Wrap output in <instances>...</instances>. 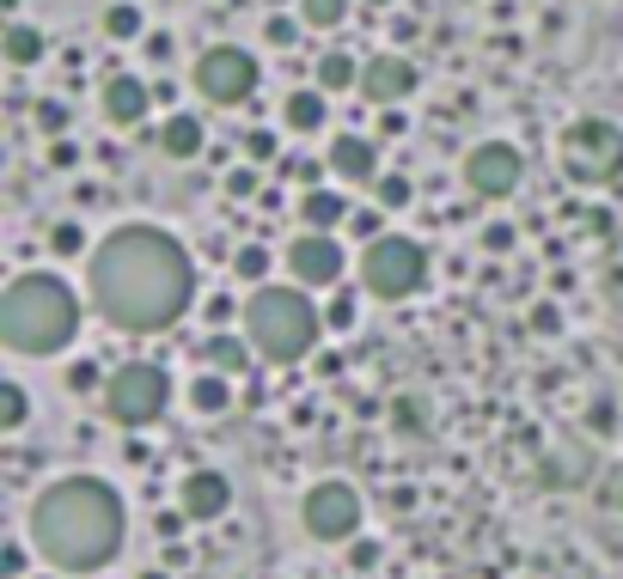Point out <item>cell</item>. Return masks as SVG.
I'll return each instance as SVG.
<instances>
[{
    "mask_svg": "<svg viewBox=\"0 0 623 579\" xmlns=\"http://www.w3.org/2000/svg\"><path fill=\"white\" fill-rule=\"evenodd\" d=\"M86 287H93V305L117 329L147 336V329H172L184 317L196 275H190V256L172 232H160V226H117L93 251V263H86Z\"/></svg>",
    "mask_w": 623,
    "mask_h": 579,
    "instance_id": "1",
    "label": "cell"
},
{
    "mask_svg": "<svg viewBox=\"0 0 623 579\" xmlns=\"http://www.w3.org/2000/svg\"><path fill=\"white\" fill-rule=\"evenodd\" d=\"M31 543L62 573H98L122 549V501L98 476L50 482L31 506Z\"/></svg>",
    "mask_w": 623,
    "mask_h": 579,
    "instance_id": "2",
    "label": "cell"
},
{
    "mask_svg": "<svg viewBox=\"0 0 623 579\" xmlns=\"http://www.w3.org/2000/svg\"><path fill=\"white\" fill-rule=\"evenodd\" d=\"M80 329V299L67 293V281L55 275H19L13 287L0 293V342L13 354H62Z\"/></svg>",
    "mask_w": 623,
    "mask_h": 579,
    "instance_id": "3",
    "label": "cell"
},
{
    "mask_svg": "<svg viewBox=\"0 0 623 579\" xmlns=\"http://www.w3.org/2000/svg\"><path fill=\"white\" fill-rule=\"evenodd\" d=\"M245 329H251V348L276 367H300L319 348V312L293 287H257L245 305Z\"/></svg>",
    "mask_w": 623,
    "mask_h": 579,
    "instance_id": "4",
    "label": "cell"
},
{
    "mask_svg": "<svg viewBox=\"0 0 623 579\" xmlns=\"http://www.w3.org/2000/svg\"><path fill=\"white\" fill-rule=\"evenodd\" d=\"M562 172L574 184H611L623 177V129L605 117H581L562 134Z\"/></svg>",
    "mask_w": 623,
    "mask_h": 579,
    "instance_id": "5",
    "label": "cell"
},
{
    "mask_svg": "<svg viewBox=\"0 0 623 579\" xmlns=\"http://www.w3.org/2000/svg\"><path fill=\"white\" fill-rule=\"evenodd\" d=\"M361 281H367V293H379V299H410V293L428 281L422 244H416V238H404V232L373 238L367 256H361Z\"/></svg>",
    "mask_w": 623,
    "mask_h": 579,
    "instance_id": "6",
    "label": "cell"
},
{
    "mask_svg": "<svg viewBox=\"0 0 623 579\" xmlns=\"http://www.w3.org/2000/svg\"><path fill=\"white\" fill-rule=\"evenodd\" d=\"M165 396H172V379L160 367H147V360H129L105 379V415L122 427H147L165 415Z\"/></svg>",
    "mask_w": 623,
    "mask_h": 579,
    "instance_id": "7",
    "label": "cell"
},
{
    "mask_svg": "<svg viewBox=\"0 0 623 579\" xmlns=\"http://www.w3.org/2000/svg\"><path fill=\"white\" fill-rule=\"evenodd\" d=\"M196 92L208 98V105H245V98L257 92V62L251 50H239V43H214L208 55L196 62Z\"/></svg>",
    "mask_w": 623,
    "mask_h": 579,
    "instance_id": "8",
    "label": "cell"
},
{
    "mask_svg": "<svg viewBox=\"0 0 623 579\" xmlns=\"http://www.w3.org/2000/svg\"><path fill=\"white\" fill-rule=\"evenodd\" d=\"M305 531L319 543H348L361 531V494L348 482H319L312 494H305Z\"/></svg>",
    "mask_w": 623,
    "mask_h": 579,
    "instance_id": "9",
    "label": "cell"
},
{
    "mask_svg": "<svg viewBox=\"0 0 623 579\" xmlns=\"http://www.w3.org/2000/svg\"><path fill=\"white\" fill-rule=\"evenodd\" d=\"M464 184L477 189V196H514V184H519V153H514L507 141L471 146V159H464Z\"/></svg>",
    "mask_w": 623,
    "mask_h": 579,
    "instance_id": "10",
    "label": "cell"
},
{
    "mask_svg": "<svg viewBox=\"0 0 623 579\" xmlns=\"http://www.w3.org/2000/svg\"><path fill=\"white\" fill-rule=\"evenodd\" d=\"M288 269L300 287H331V281H343V244L331 232H305V238H293Z\"/></svg>",
    "mask_w": 623,
    "mask_h": 579,
    "instance_id": "11",
    "label": "cell"
},
{
    "mask_svg": "<svg viewBox=\"0 0 623 579\" xmlns=\"http://www.w3.org/2000/svg\"><path fill=\"white\" fill-rule=\"evenodd\" d=\"M416 92V67L404 62V55H373L367 67H361V98H367V105H398V98H410Z\"/></svg>",
    "mask_w": 623,
    "mask_h": 579,
    "instance_id": "12",
    "label": "cell"
},
{
    "mask_svg": "<svg viewBox=\"0 0 623 579\" xmlns=\"http://www.w3.org/2000/svg\"><path fill=\"white\" fill-rule=\"evenodd\" d=\"M178 501H184V518L208 525V518H226V506H233V482H226L221 470H190Z\"/></svg>",
    "mask_w": 623,
    "mask_h": 579,
    "instance_id": "13",
    "label": "cell"
},
{
    "mask_svg": "<svg viewBox=\"0 0 623 579\" xmlns=\"http://www.w3.org/2000/svg\"><path fill=\"white\" fill-rule=\"evenodd\" d=\"M324 165H331L343 184H379V146H373L367 134H343Z\"/></svg>",
    "mask_w": 623,
    "mask_h": 579,
    "instance_id": "14",
    "label": "cell"
},
{
    "mask_svg": "<svg viewBox=\"0 0 623 579\" xmlns=\"http://www.w3.org/2000/svg\"><path fill=\"white\" fill-rule=\"evenodd\" d=\"M147 105H153V98H147V86L135 74H110L105 79V117L110 122L135 129V122H147Z\"/></svg>",
    "mask_w": 623,
    "mask_h": 579,
    "instance_id": "15",
    "label": "cell"
},
{
    "mask_svg": "<svg viewBox=\"0 0 623 579\" xmlns=\"http://www.w3.org/2000/svg\"><path fill=\"white\" fill-rule=\"evenodd\" d=\"M300 220H305V232H331V226L348 220V196H336V189L312 184V189L300 196Z\"/></svg>",
    "mask_w": 623,
    "mask_h": 579,
    "instance_id": "16",
    "label": "cell"
},
{
    "mask_svg": "<svg viewBox=\"0 0 623 579\" xmlns=\"http://www.w3.org/2000/svg\"><path fill=\"white\" fill-rule=\"evenodd\" d=\"M251 354L257 348L245 342V336H208V342H202V360H208V372H226V379H239V372H251Z\"/></svg>",
    "mask_w": 623,
    "mask_h": 579,
    "instance_id": "17",
    "label": "cell"
},
{
    "mask_svg": "<svg viewBox=\"0 0 623 579\" xmlns=\"http://www.w3.org/2000/svg\"><path fill=\"white\" fill-rule=\"evenodd\" d=\"M160 146L172 159H196L202 146H208V134H202V122L190 117V110H178V117H165V129H160Z\"/></svg>",
    "mask_w": 623,
    "mask_h": 579,
    "instance_id": "18",
    "label": "cell"
},
{
    "mask_svg": "<svg viewBox=\"0 0 623 579\" xmlns=\"http://www.w3.org/2000/svg\"><path fill=\"white\" fill-rule=\"evenodd\" d=\"M324 92H288V105H281V122H288L293 134H319L324 129Z\"/></svg>",
    "mask_w": 623,
    "mask_h": 579,
    "instance_id": "19",
    "label": "cell"
},
{
    "mask_svg": "<svg viewBox=\"0 0 623 579\" xmlns=\"http://www.w3.org/2000/svg\"><path fill=\"white\" fill-rule=\"evenodd\" d=\"M190 408H196V415H226V408H233L226 372H196V379H190Z\"/></svg>",
    "mask_w": 623,
    "mask_h": 579,
    "instance_id": "20",
    "label": "cell"
},
{
    "mask_svg": "<svg viewBox=\"0 0 623 579\" xmlns=\"http://www.w3.org/2000/svg\"><path fill=\"white\" fill-rule=\"evenodd\" d=\"M348 86H361V67L348 50H324L319 55V92H348Z\"/></svg>",
    "mask_w": 623,
    "mask_h": 579,
    "instance_id": "21",
    "label": "cell"
},
{
    "mask_svg": "<svg viewBox=\"0 0 623 579\" xmlns=\"http://www.w3.org/2000/svg\"><path fill=\"white\" fill-rule=\"evenodd\" d=\"M7 62H13V67L43 62V31L37 25H13V31H7Z\"/></svg>",
    "mask_w": 623,
    "mask_h": 579,
    "instance_id": "22",
    "label": "cell"
},
{
    "mask_svg": "<svg viewBox=\"0 0 623 579\" xmlns=\"http://www.w3.org/2000/svg\"><path fill=\"white\" fill-rule=\"evenodd\" d=\"M348 19V0H300V25L312 31H336Z\"/></svg>",
    "mask_w": 623,
    "mask_h": 579,
    "instance_id": "23",
    "label": "cell"
},
{
    "mask_svg": "<svg viewBox=\"0 0 623 579\" xmlns=\"http://www.w3.org/2000/svg\"><path fill=\"white\" fill-rule=\"evenodd\" d=\"M25 415H31V403H25V384H0V434H19L25 427Z\"/></svg>",
    "mask_w": 623,
    "mask_h": 579,
    "instance_id": "24",
    "label": "cell"
},
{
    "mask_svg": "<svg viewBox=\"0 0 623 579\" xmlns=\"http://www.w3.org/2000/svg\"><path fill=\"white\" fill-rule=\"evenodd\" d=\"M105 31L110 37H141V7H135V0H117L105 13Z\"/></svg>",
    "mask_w": 623,
    "mask_h": 579,
    "instance_id": "25",
    "label": "cell"
},
{
    "mask_svg": "<svg viewBox=\"0 0 623 579\" xmlns=\"http://www.w3.org/2000/svg\"><path fill=\"white\" fill-rule=\"evenodd\" d=\"M233 269H239V281H257V287H264V275H269V251H264V244H245V251L233 256Z\"/></svg>",
    "mask_w": 623,
    "mask_h": 579,
    "instance_id": "26",
    "label": "cell"
},
{
    "mask_svg": "<svg viewBox=\"0 0 623 579\" xmlns=\"http://www.w3.org/2000/svg\"><path fill=\"white\" fill-rule=\"evenodd\" d=\"M373 189H379V208H410V201H416L410 177H379Z\"/></svg>",
    "mask_w": 623,
    "mask_h": 579,
    "instance_id": "27",
    "label": "cell"
},
{
    "mask_svg": "<svg viewBox=\"0 0 623 579\" xmlns=\"http://www.w3.org/2000/svg\"><path fill=\"white\" fill-rule=\"evenodd\" d=\"M50 251H55V256H80V251H86V232H80L74 220H62V226L50 232Z\"/></svg>",
    "mask_w": 623,
    "mask_h": 579,
    "instance_id": "28",
    "label": "cell"
},
{
    "mask_svg": "<svg viewBox=\"0 0 623 579\" xmlns=\"http://www.w3.org/2000/svg\"><path fill=\"white\" fill-rule=\"evenodd\" d=\"M324 324L331 329H355V293H336V299L324 305Z\"/></svg>",
    "mask_w": 623,
    "mask_h": 579,
    "instance_id": "29",
    "label": "cell"
},
{
    "mask_svg": "<svg viewBox=\"0 0 623 579\" xmlns=\"http://www.w3.org/2000/svg\"><path fill=\"white\" fill-rule=\"evenodd\" d=\"M37 129H43V134H62V129H67V105L43 98V105H37Z\"/></svg>",
    "mask_w": 623,
    "mask_h": 579,
    "instance_id": "30",
    "label": "cell"
},
{
    "mask_svg": "<svg viewBox=\"0 0 623 579\" xmlns=\"http://www.w3.org/2000/svg\"><path fill=\"white\" fill-rule=\"evenodd\" d=\"M245 159H276V134L251 129V134H245Z\"/></svg>",
    "mask_w": 623,
    "mask_h": 579,
    "instance_id": "31",
    "label": "cell"
},
{
    "mask_svg": "<svg viewBox=\"0 0 623 579\" xmlns=\"http://www.w3.org/2000/svg\"><path fill=\"white\" fill-rule=\"evenodd\" d=\"M50 165H55V172H67V165H80V146L55 134V141H50Z\"/></svg>",
    "mask_w": 623,
    "mask_h": 579,
    "instance_id": "32",
    "label": "cell"
},
{
    "mask_svg": "<svg viewBox=\"0 0 623 579\" xmlns=\"http://www.w3.org/2000/svg\"><path fill=\"white\" fill-rule=\"evenodd\" d=\"M348 561H355L361 573H367V567H379V543H367V537H361V543H348Z\"/></svg>",
    "mask_w": 623,
    "mask_h": 579,
    "instance_id": "33",
    "label": "cell"
},
{
    "mask_svg": "<svg viewBox=\"0 0 623 579\" xmlns=\"http://www.w3.org/2000/svg\"><path fill=\"white\" fill-rule=\"evenodd\" d=\"M226 196H257V172H251V165H245V172H233V177H226Z\"/></svg>",
    "mask_w": 623,
    "mask_h": 579,
    "instance_id": "34",
    "label": "cell"
},
{
    "mask_svg": "<svg viewBox=\"0 0 623 579\" xmlns=\"http://www.w3.org/2000/svg\"><path fill=\"white\" fill-rule=\"evenodd\" d=\"M293 37H300V25H293V19H269V43H276V50H288Z\"/></svg>",
    "mask_w": 623,
    "mask_h": 579,
    "instance_id": "35",
    "label": "cell"
},
{
    "mask_svg": "<svg viewBox=\"0 0 623 579\" xmlns=\"http://www.w3.org/2000/svg\"><path fill=\"white\" fill-rule=\"evenodd\" d=\"M483 244H490V251H514V226H490V232H483Z\"/></svg>",
    "mask_w": 623,
    "mask_h": 579,
    "instance_id": "36",
    "label": "cell"
},
{
    "mask_svg": "<svg viewBox=\"0 0 623 579\" xmlns=\"http://www.w3.org/2000/svg\"><path fill=\"white\" fill-rule=\"evenodd\" d=\"M0 567H7V579H19V573H25V549H19V543H13V549L0 555Z\"/></svg>",
    "mask_w": 623,
    "mask_h": 579,
    "instance_id": "37",
    "label": "cell"
},
{
    "mask_svg": "<svg viewBox=\"0 0 623 579\" xmlns=\"http://www.w3.org/2000/svg\"><path fill=\"white\" fill-rule=\"evenodd\" d=\"M379 134H404V117H398V105H385V110H379Z\"/></svg>",
    "mask_w": 623,
    "mask_h": 579,
    "instance_id": "38",
    "label": "cell"
},
{
    "mask_svg": "<svg viewBox=\"0 0 623 579\" xmlns=\"http://www.w3.org/2000/svg\"><path fill=\"white\" fill-rule=\"evenodd\" d=\"M67 384H74V391H93V384H98V367H74V379H67Z\"/></svg>",
    "mask_w": 623,
    "mask_h": 579,
    "instance_id": "39",
    "label": "cell"
},
{
    "mask_svg": "<svg viewBox=\"0 0 623 579\" xmlns=\"http://www.w3.org/2000/svg\"><path fill=\"white\" fill-rule=\"evenodd\" d=\"M208 317H214V324H221V317H233V299H226V293H214V299H208Z\"/></svg>",
    "mask_w": 623,
    "mask_h": 579,
    "instance_id": "40",
    "label": "cell"
},
{
    "mask_svg": "<svg viewBox=\"0 0 623 579\" xmlns=\"http://www.w3.org/2000/svg\"><path fill=\"white\" fill-rule=\"evenodd\" d=\"M367 7H391V0H367Z\"/></svg>",
    "mask_w": 623,
    "mask_h": 579,
    "instance_id": "41",
    "label": "cell"
},
{
    "mask_svg": "<svg viewBox=\"0 0 623 579\" xmlns=\"http://www.w3.org/2000/svg\"><path fill=\"white\" fill-rule=\"evenodd\" d=\"M141 579H165V573H141Z\"/></svg>",
    "mask_w": 623,
    "mask_h": 579,
    "instance_id": "42",
    "label": "cell"
},
{
    "mask_svg": "<svg viewBox=\"0 0 623 579\" xmlns=\"http://www.w3.org/2000/svg\"><path fill=\"white\" fill-rule=\"evenodd\" d=\"M37 579H50V573H37Z\"/></svg>",
    "mask_w": 623,
    "mask_h": 579,
    "instance_id": "43",
    "label": "cell"
}]
</instances>
